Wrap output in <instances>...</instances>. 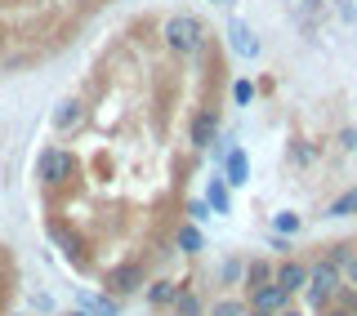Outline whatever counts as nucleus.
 <instances>
[{
	"label": "nucleus",
	"instance_id": "1",
	"mask_svg": "<svg viewBox=\"0 0 357 316\" xmlns=\"http://www.w3.org/2000/svg\"><path fill=\"white\" fill-rule=\"evenodd\" d=\"M201 22L197 18H188V14H178V18H170L165 22V40H170V49H178V54H197L201 49Z\"/></svg>",
	"mask_w": 357,
	"mask_h": 316
},
{
	"label": "nucleus",
	"instance_id": "2",
	"mask_svg": "<svg viewBox=\"0 0 357 316\" xmlns=\"http://www.w3.org/2000/svg\"><path fill=\"white\" fill-rule=\"evenodd\" d=\"M304 281H308V299H312V303H321V299H331V294H335V285H340V272H335V263H317Z\"/></svg>",
	"mask_w": 357,
	"mask_h": 316
},
{
	"label": "nucleus",
	"instance_id": "3",
	"mask_svg": "<svg viewBox=\"0 0 357 316\" xmlns=\"http://www.w3.org/2000/svg\"><path fill=\"white\" fill-rule=\"evenodd\" d=\"M228 36H232V49H237V54H255V49H259V45H255V36H250V27H245L241 18L228 22Z\"/></svg>",
	"mask_w": 357,
	"mask_h": 316
},
{
	"label": "nucleus",
	"instance_id": "4",
	"mask_svg": "<svg viewBox=\"0 0 357 316\" xmlns=\"http://www.w3.org/2000/svg\"><path fill=\"white\" fill-rule=\"evenodd\" d=\"M304 267H299V263H282V267H277V290H286V294H290V290H299V285H304Z\"/></svg>",
	"mask_w": 357,
	"mask_h": 316
},
{
	"label": "nucleus",
	"instance_id": "5",
	"mask_svg": "<svg viewBox=\"0 0 357 316\" xmlns=\"http://www.w3.org/2000/svg\"><path fill=\"white\" fill-rule=\"evenodd\" d=\"M215 129H219V120L210 116V111H206V116H197V120H192V143H197V148H210Z\"/></svg>",
	"mask_w": 357,
	"mask_h": 316
},
{
	"label": "nucleus",
	"instance_id": "6",
	"mask_svg": "<svg viewBox=\"0 0 357 316\" xmlns=\"http://www.w3.org/2000/svg\"><path fill=\"white\" fill-rule=\"evenodd\" d=\"M67 174V156L63 152H45L40 156V178H50V183H54V178H63Z\"/></svg>",
	"mask_w": 357,
	"mask_h": 316
},
{
	"label": "nucleus",
	"instance_id": "7",
	"mask_svg": "<svg viewBox=\"0 0 357 316\" xmlns=\"http://www.w3.org/2000/svg\"><path fill=\"white\" fill-rule=\"evenodd\" d=\"M282 299H286V290H277V285H264L259 294H255V308H259V312H268V308H277Z\"/></svg>",
	"mask_w": 357,
	"mask_h": 316
},
{
	"label": "nucleus",
	"instance_id": "8",
	"mask_svg": "<svg viewBox=\"0 0 357 316\" xmlns=\"http://www.w3.org/2000/svg\"><path fill=\"white\" fill-rule=\"evenodd\" d=\"M331 263H335V272H344V276H349L353 285H357V254H349V250H340V254L331 258Z\"/></svg>",
	"mask_w": 357,
	"mask_h": 316
},
{
	"label": "nucleus",
	"instance_id": "9",
	"mask_svg": "<svg viewBox=\"0 0 357 316\" xmlns=\"http://www.w3.org/2000/svg\"><path fill=\"white\" fill-rule=\"evenodd\" d=\"M228 183H245V152H228Z\"/></svg>",
	"mask_w": 357,
	"mask_h": 316
},
{
	"label": "nucleus",
	"instance_id": "10",
	"mask_svg": "<svg viewBox=\"0 0 357 316\" xmlns=\"http://www.w3.org/2000/svg\"><path fill=\"white\" fill-rule=\"evenodd\" d=\"M85 316H116V303H107V299H85Z\"/></svg>",
	"mask_w": 357,
	"mask_h": 316
},
{
	"label": "nucleus",
	"instance_id": "11",
	"mask_svg": "<svg viewBox=\"0 0 357 316\" xmlns=\"http://www.w3.org/2000/svg\"><path fill=\"white\" fill-rule=\"evenodd\" d=\"M210 205H215L219 214H228V187L223 183H210Z\"/></svg>",
	"mask_w": 357,
	"mask_h": 316
},
{
	"label": "nucleus",
	"instance_id": "12",
	"mask_svg": "<svg viewBox=\"0 0 357 316\" xmlns=\"http://www.w3.org/2000/svg\"><path fill=\"white\" fill-rule=\"evenodd\" d=\"M178 245H183L188 254H192V250H201V232H197V228H183V232H178Z\"/></svg>",
	"mask_w": 357,
	"mask_h": 316
},
{
	"label": "nucleus",
	"instance_id": "13",
	"mask_svg": "<svg viewBox=\"0 0 357 316\" xmlns=\"http://www.w3.org/2000/svg\"><path fill=\"white\" fill-rule=\"evenodd\" d=\"M76 116H81V111H76V103H63V111L54 120H59V129H67V125H76Z\"/></svg>",
	"mask_w": 357,
	"mask_h": 316
},
{
	"label": "nucleus",
	"instance_id": "14",
	"mask_svg": "<svg viewBox=\"0 0 357 316\" xmlns=\"http://www.w3.org/2000/svg\"><path fill=\"white\" fill-rule=\"evenodd\" d=\"M349 210H357V191H349V196H340L331 205V214H349Z\"/></svg>",
	"mask_w": 357,
	"mask_h": 316
},
{
	"label": "nucleus",
	"instance_id": "15",
	"mask_svg": "<svg viewBox=\"0 0 357 316\" xmlns=\"http://www.w3.org/2000/svg\"><path fill=\"white\" fill-rule=\"evenodd\" d=\"M232 98H237V103H250V98H255V85H250V81H237V89H232Z\"/></svg>",
	"mask_w": 357,
	"mask_h": 316
},
{
	"label": "nucleus",
	"instance_id": "16",
	"mask_svg": "<svg viewBox=\"0 0 357 316\" xmlns=\"http://www.w3.org/2000/svg\"><path fill=\"white\" fill-rule=\"evenodd\" d=\"M174 299V285H156L152 290V303H170Z\"/></svg>",
	"mask_w": 357,
	"mask_h": 316
},
{
	"label": "nucleus",
	"instance_id": "17",
	"mask_svg": "<svg viewBox=\"0 0 357 316\" xmlns=\"http://www.w3.org/2000/svg\"><path fill=\"white\" fill-rule=\"evenodd\" d=\"M215 316H245V312H241V303H219Z\"/></svg>",
	"mask_w": 357,
	"mask_h": 316
},
{
	"label": "nucleus",
	"instance_id": "18",
	"mask_svg": "<svg viewBox=\"0 0 357 316\" xmlns=\"http://www.w3.org/2000/svg\"><path fill=\"white\" fill-rule=\"evenodd\" d=\"M134 281H139V272H116V290H134Z\"/></svg>",
	"mask_w": 357,
	"mask_h": 316
},
{
	"label": "nucleus",
	"instance_id": "19",
	"mask_svg": "<svg viewBox=\"0 0 357 316\" xmlns=\"http://www.w3.org/2000/svg\"><path fill=\"white\" fill-rule=\"evenodd\" d=\"M178 316H197V299L183 294V303H178Z\"/></svg>",
	"mask_w": 357,
	"mask_h": 316
},
{
	"label": "nucleus",
	"instance_id": "20",
	"mask_svg": "<svg viewBox=\"0 0 357 316\" xmlns=\"http://www.w3.org/2000/svg\"><path fill=\"white\" fill-rule=\"evenodd\" d=\"M277 228H282V232H295L299 219H295V214H282V219H277Z\"/></svg>",
	"mask_w": 357,
	"mask_h": 316
},
{
	"label": "nucleus",
	"instance_id": "21",
	"mask_svg": "<svg viewBox=\"0 0 357 316\" xmlns=\"http://www.w3.org/2000/svg\"><path fill=\"white\" fill-rule=\"evenodd\" d=\"M250 316H268V312H259V308H255V312H250Z\"/></svg>",
	"mask_w": 357,
	"mask_h": 316
},
{
	"label": "nucleus",
	"instance_id": "22",
	"mask_svg": "<svg viewBox=\"0 0 357 316\" xmlns=\"http://www.w3.org/2000/svg\"><path fill=\"white\" fill-rule=\"evenodd\" d=\"M76 316H85V312H76Z\"/></svg>",
	"mask_w": 357,
	"mask_h": 316
},
{
	"label": "nucleus",
	"instance_id": "23",
	"mask_svg": "<svg viewBox=\"0 0 357 316\" xmlns=\"http://www.w3.org/2000/svg\"><path fill=\"white\" fill-rule=\"evenodd\" d=\"M290 316H295V312H290Z\"/></svg>",
	"mask_w": 357,
	"mask_h": 316
}]
</instances>
